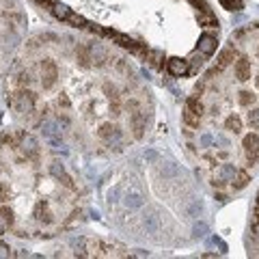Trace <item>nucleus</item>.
I'll use <instances>...</instances> for the list:
<instances>
[{"instance_id":"obj_1","label":"nucleus","mask_w":259,"mask_h":259,"mask_svg":"<svg viewBox=\"0 0 259 259\" xmlns=\"http://www.w3.org/2000/svg\"><path fill=\"white\" fill-rule=\"evenodd\" d=\"M9 104L18 112H26V115H28V112L35 110V93L28 91V89H22V91H18L11 97Z\"/></svg>"},{"instance_id":"obj_35","label":"nucleus","mask_w":259,"mask_h":259,"mask_svg":"<svg viewBox=\"0 0 259 259\" xmlns=\"http://www.w3.org/2000/svg\"><path fill=\"white\" fill-rule=\"evenodd\" d=\"M201 231H205V227L203 225H199V227H194V238H199V236H203Z\"/></svg>"},{"instance_id":"obj_5","label":"nucleus","mask_w":259,"mask_h":259,"mask_svg":"<svg viewBox=\"0 0 259 259\" xmlns=\"http://www.w3.org/2000/svg\"><path fill=\"white\" fill-rule=\"evenodd\" d=\"M166 69H168V74L182 78V76L188 74L190 65H188V61H186V59H180V56H171V59L166 61Z\"/></svg>"},{"instance_id":"obj_24","label":"nucleus","mask_w":259,"mask_h":259,"mask_svg":"<svg viewBox=\"0 0 259 259\" xmlns=\"http://www.w3.org/2000/svg\"><path fill=\"white\" fill-rule=\"evenodd\" d=\"M184 123L186 125H190V127H197L201 123V117L197 115V112H192L188 108H184Z\"/></svg>"},{"instance_id":"obj_33","label":"nucleus","mask_w":259,"mask_h":259,"mask_svg":"<svg viewBox=\"0 0 259 259\" xmlns=\"http://www.w3.org/2000/svg\"><path fill=\"white\" fill-rule=\"evenodd\" d=\"M56 106H59V108H61V106H63V108H69V100H67L65 95L59 97V100H56Z\"/></svg>"},{"instance_id":"obj_16","label":"nucleus","mask_w":259,"mask_h":259,"mask_svg":"<svg viewBox=\"0 0 259 259\" xmlns=\"http://www.w3.org/2000/svg\"><path fill=\"white\" fill-rule=\"evenodd\" d=\"M50 11H52V15H54V18H56V20H61V22H67L69 13H71V9H69V7H67V5H63V3H54Z\"/></svg>"},{"instance_id":"obj_11","label":"nucleus","mask_w":259,"mask_h":259,"mask_svg":"<svg viewBox=\"0 0 259 259\" xmlns=\"http://www.w3.org/2000/svg\"><path fill=\"white\" fill-rule=\"evenodd\" d=\"M145 127H147V115L141 112V110H134V115H132V130H134L136 139H141V136H143Z\"/></svg>"},{"instance_id":"obj_14","label":"nucleus","mask_w":259,"mask_h":259,"mask_svg":"<svg viewBox=\"0 0 259 259\" xmlns=\"http://www.w3.org/2000/svg\"><path fill=\"white\" fill-rule=\"evenodd\" d=\"M13 225V209L3 205L0 207V233H5Z\"/></svg>"},{"instance_id":"obj_15","label":"nucleus","mask_w":259,"mask_h":259,"mask_svg":"<svg viewBox=\"0 0 259 259\" xmlns=\"http://www.w3.org/2000/svg\"><path fill=\"white\" fill-rule=\"evenodd\" d=\"M248 182H250V175L244 171V168H238L236 175H233V180H231V188L233 190H242Z\"/></svg>"},{"instance_id":"obj_4","label":"nucleus","mask_w":259,"mask_h":259,"mask_svg":"<svg viewBox=\"0 0 259 259\" xmlns=\"http://www.w3.org/2000/svg\"><path fill=\"white\" fill-rule=\"evenodd\" d=\"M236 171L238 168L233 166V164H221L216 168V173H214V186H218V188H221V186H225L227 182H231L233 180V175H236Z\"/></svg>"},{"instance_id":"obj_3","label":"nucleus","mask_w":259,"mask_h":259,"mask_svg":"<svg viewBox=\"0 0 259 259\" xmlns=\"http://www.w3.org/2000/svg\"><path fill=\"white\" fill-rule=\"evenodd\" d=\"M244 153H246V160L248 162H255L259 158V134L257 132H250L244 136Z\"/></svg>"},{"instance_id":"obj_7","label":"nucleus","mask_w":259,"mask_h":259,"mask_svg":"<svg viewBox=\"0 0 259 259\" xmlns=\"http://www.w3.org/2000/svg\"><path fill=\"white\" fill-rule=\"evenodd\" d=\"M20 149H22V153H24V158H35L37 156V151H39V147H37V141L32 139L30 134H26V132H22L20 134Z\"/></svg>"},{"instance_id":"obj_12","label":"nucleus","mask_w":259,"mask_h":259,"mask_svg":"<svg viewBox=\"0 0 259 259\" xmlns=\"http://www.w3.org/2000/svg\"><path fill=\"white\" fill-rule=\"evenodd\" d=\"M89 54H91V63L97 65V67L106 63V50H104L102 44H91L89 46Z\"/></svg>"},{"instance_id":"obj_21","label":"nucleus","mask_w":259,"mask_h":259,"mask_svg":"<svg viewBox=\"0 0 259 259\" xmlns=\"http://www.w3.org/2000/svg\"><path fill=\"white\" fill-rule=\"evenodd\" d=\"M199 22L203 24V26H207V28H216L218 26V20H216V15L212 13V9H209V11H201L199 13Z\"/></svg>"},{"instance_id":"obj_19","label":"nucleus","mask_w":259,"mask_h":259,"mask_svg":"<svg viewBox=\"0 0 259 259\" xmlns=\"http://www.w3.org/2000/svg\"><path fill=\"white\" fill-rule=\"evenodd\" d=\"M35 216H37V221H39V223H46V225L52 221V214H50V209H48V203H46V201L37 203V207H35Z\"/></svg>"},{"instance_id":"obj_18","label":"nucleus","mask_w":259,"mask_h":259,"mask_svg":"<svg viewBox=\"0 0 259 259\" xmlns=\"http://www.w3.org/2000/svg\"><path fill=\"white\" fill-rule=\"evenodd\" d=\"M76 61L82 65V67H91V54H89V46H78L76 48Z\"/></svg>"},{"instance_id":"obj_9","label":"nucleus","mask_w":259,"mask_h":259,"mask_svg":"<svg viewBox=\"0 0 259 259\" xmlns=\"http://www.w3.org/2000/svg\"><path fill=\"white\" fill-rule=\"evenodd\" d=\"M115 41H117L121 48H125V50H130L132 54H143V52H145V48H143L139 41H134V39H130L127 35H121V32H117Z\"/></svg>"},{"instance_id":"obj_31","label":"nucleus","mask_w":259,"mask_h":259,"mask_svg":"<svg viewBox=\"0 0 259 259\" xmlns=\"http://www.w3.org/2000/svg\"><path fill=\"white\" fill-rule=\"evenodd\" d=\"M13 253H11V248L5 244L3 240H0V259H7V257H11Z\"/></svg>"},{"instance_id":"obj_17","label":"nucleus","mask_w":259,"mask_h":259,"mask_svg":"<svg viewBox=\"0 0 259 259\" xmlns=\"http://www.w3.org/2000/svg\"><path fill=\"white\" fill-rule=\"evenodd\" d=\"M100 136H102L104 141L112 143V139H119V127L112 125V123H104V125L100 127Z\"/></svg>"},{"instance_id":"obj_36","label":"nucleus","mask_w":259,"mask_h":259,"mask_svg":"<svg viewBox=\"0 0 259 259\" xmlns=\"http://www.w3.org/2000/svg\"><path fill=\"white\" fill-rule=\"evenodd\" d=\"M255 205L259 207V192H257V199H255Z\"/></svg>"},{"instance_id":"obj_10","label":"nucleus","mask_w":259,"mask_h":259,"mask_svg":"<svg viewBox=\"0 0 259 259\" xmlns=\"http://www.w3.org/2000/svg\"><path fill=\"white\" fill-rule=\"evenodd\" d=\"M236 78L240 80V82L250 80V61L246 59V56H238V61H236Z\"/></svg>"},{"instance_id":"obj_38","label":"nucleus","mask_w":259,"mask_h":259,"mask_svg":"<svg viewBox=\"0 0 259 259\" xmlns=\"http://www.w3.org/2000/svg\"><path fill=\"white\" fill-rule=\"evenodd\" d=\"M37 3H50V0H37Z\"/></svg>"},{"instance_id":"obj_13","label":"nucleus","mask_w":259,"mask_h":259,"mask_svg":"<svg viewBox=\"0 0 259 259\" xmlns=\"http://www.w3.org/2000/svg\"><path fill=\"white\" fill-rule=\"evenodd\" d=\"M50 173L56 177V180H61L65 186H67V188H74V184H71V177L65 173V168L59 164V162H52V166H50Z\"/></svg>"},{"instance_id":"obj_34","label":"nucleus","mask_w":259,"mask_h":259,"mask_svg":"<svg viewBox=\"0 0 259 259\" xmlns=\"http://www.w3.org/2000/svg\"><path fill=\"white\" fill-rule=\"evenodd\" d=\"M130 257H149V253H147V250H136V253H130Z\"/></svg>"},{"instance_id":"obj_2","label":"nucleus","mask_w":259,"mask_h":259,"mask_svg":"<svg viewBox=\"0 0 259 259\" xmlns=\"http://www.w3.org/2000/svg\"><path fill=\"white\" fill-rule=\"evenodd\" d=\"M39 69H41V87L46 89V91H50V89H54L56 80H59V69H56L54 61H50V59L41 61V65H39Z\"/></svg>"},{"instance_id":"obj_26","label":"nucleus","mask_w":259,"mask_h":259,"mask_svg":"<svg viewBox=\"0 0 259 259\" xmlns=\"http://www.w3.org/2000/svg\"><path fill=\"white\" fill-rule=\"evenodd\" d=\"M238 102L242 104V106H253V104H255V95L250 93V91H240Z\"/></svg>"},{"instance_id":"obj_29","label":"nucleus","mask_w":259,"mask_h":259,"mask_svg":"<svg viewBox=\"0 0 259 259\" xmlns=\"http://www.w3.org/2000/svg\"><path fill=\"white\" fill-rule=\"evenodd\" d=\"M248 123H250V127L259 130V106H257L255 110H250V112H248Z\"/></svg>"},{"instance_id":"obj_22","label":"nucleus","mask_w":259,"mask_h":259,"mask_svg":"<svg viewBox=\"0 0 259 259\" xmlns=\"http://www.w3.org/2000/svg\"><path fill=\"white\" fill-rule=\"evenodd\" d=\"M225 127L229 130V132L238 134L240 130H242V121H240V117H238V115H229V117H227V121H225Z\"/></svg>"},{"instance_id":"obj_8","label":"nucleus","mask_w":259,"mask_h":259,"mask_svg":"<svg viewBox=\"0 0 259 259\" xmlns=\"http://www.w3.org/2000/svg\"><path fill=\"white\" fill-rule=\"evenodd\" d=\"M216 46H218V39H216L214 35H209V32H203V35L199 37L197 50H199L201 54L209 56V54H214V52H216Z\"/></svg>"},{"instance_id":"obj_30","label":"nucleus","mask_w":259,"mask_h":259,"mask_svg":"<svg viewBox=\"0 0 259 259\" xmlns=\"http://www.w3.org/2000/svg\"><path fill=\"white\" fill-rule=\"evenodd\" d=\"M30 82H32L30 71H22V74H20V87H22V89H26V87H30Z\"/></svg>"},{"instance_id":"obj_20","label":"nucleus","mask_w":259,"mask_h":259,"mask_svg":"<svg viewBox=\"0 0 259 259\" xmlns=\"http://www.w3.org/2000/svg\"><path fill=\"white\" fill-rule=\"evenodd\" d=\"M186 108L192 110V112H197V115L201 117L205 112V106H203V102L199 100V95H190L188 100H186Z\"/></svg>"},{"instance_id":"obj_6","label":"nucleus","mask_w":259,"mask_h":259,"mask_svg":"<svg viewBox=\"0 0 259 259\" xmlns=\"http://www.w3.org/2000/svg\"><path fill=\"white\" fill-rule=\"evenodd\" d=\"M238 59V52L233 50V48H225V50L218 54V59H216V65H214V69L218 71V74H221V71H225L227 67H229V65L233 63Z\"/></svg>"},{"instance_id":"obj_27","label":"nucleus","mask_w":259,"mask_h":259,"mask_svg":"<svg viewBox=\"0 0 259 259\" xmlns=\"http://www.w3.org/2000/svg\"><path fill=\"white\" fill-rule=\"evenodd\" d=\"M221 5L225 7L227 11H240L242 7H244L242 5V0H221Z\"/></svg>"},{"instance_id":"obj_32","label":"nucleus","mask_w":259,"mask_h":259,"mask_svg":"<svg viewBox=\"0 0 259 259\" xmlns=\"http://www.w3.org/2000/svg\"><path fill=\"white\" fill-rule=\"evenodd\" d=\"M7 197H9V188H7L5 184H0V203L7 201Z\"/></svg>"},{"instance_id":"obj_28","label":"nucleus","mask_w":259,"mask_h":259,"mask_svg":"<svg viewBox=\"0 0 259 259\" xmlns=\"http://www.w3.org/2000/svg\"><path fill=\"white\" fill-rule=\"evenodd\" d=\"M203 56H205V54H201L199 50H197V54H192V56H190L188 65H192V71L197 69V67H201V65H203Z\"/></svg>"},{"instance_id":"obj_25","label":"nucleus","mask_w":259,"mask_h":259,"mask_svg":"<svg viewBox=\"0 0 259 259\" xmlns=\"http://www.w3.org/2000/svg\"><path fill=\"white\" fill-rule=\"evenodd\" d=\"M67 22L71 24V26H76V28H87L89 26V22L82 18V15H76V13H69Z\"/></svg>"},{"instance_id":"obj_23","label":"nucleus","mask_w":259,"mask_h":259,"mask_svg":"<svg viewBox=\"0 0 259 259\" xmlns=\"http://www.w3.org/2000/svg\"><path fill=\"white\" fill-rule=\"evenodd\" d=\"M147 61L153 67H162V61H164V52L162 50H147Z\"/></svg>"},{"instance_id":"obj_37","label":"nucleus","mask_w":259,"mask_h":259,"mask_svg":"<svg viewBox=\"0 0 259 259\" xmlns=\"http://www.w3.org/2000/svg\"><path fill=\"white\" fill-rule=\"evenodd\" d=\"M255 84H257V87H259V76H257V78H255Z\"/></svg>"}]
</instances>
